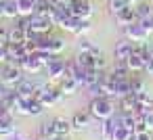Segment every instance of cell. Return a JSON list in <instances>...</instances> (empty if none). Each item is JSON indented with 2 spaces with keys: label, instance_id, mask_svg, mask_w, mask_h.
Listing matches in <instances>:
<instances>
[{
  "label": "cell",
  "instance_id": "1",
  "mask_svg": "<svg viewBox=\"0 0 153 140\" xmlns=\"http://www.w3.org/2000/svg\"><path fill=\"white\" fill-rule=\"evenodd\" d=\"M88 111H90L92 117H97V119L103 121V119L111 117L115 109H113V102H111L109 96H94L90 100V105H88Z\"/></svg>",
  "mask_w": 153,
  "mask_h": 140
},
{
  "label": "cell",
  "instance_id": "2",
  "mask_svg": "<svg viewBox=\"0 0 153 140\" xmlns=\"http://www.w3.org/2000/svg\"><path fill=\"white\" fill-rule=\"evenodd\" d=\"M25 71L19 67V65H15V63H7L2 69H0V82L2 84H7L9 88H15V86H19L25 77Z\"/></svg>",
  "mask_w": 153,
  "mask_h": 140
},
{
  "label": "cell",
  "instance_id": "3",
  "mask_svg": "<svg viewBox=\"0 0 153 140\" xmlns=\"http://www.w3.org/2000/svg\"><path fill=\"white\" fill-rule=\"evenodd\" d=\"M65 94L61 92V88L59 86H38V90H36V100H40L44 107H51V105H57L61 98H63Z\"/></svg>",
  "mask_w": 153,
  "mask_h": 140
},
{
  "label": "cell",
  "instance_id": "4",
  "mask_svg": "<svg viewBox=\"0 0 153 140\" xmlns=\"http://www.w3.org/2000/svg\"><path fill=\"white\" fill-rule=\"evenodd\" d=\"M53 25H55V23H53L51 17H46V15H38V13L30 15V27H32V32H36V34H51Z\"/></svg>",
  "mask_w": 153,
  "mask_h": 140
},
{
  "label": "cell",
  "instance_id": "5",
  "mask_svg": "<svg viewBox=\"0 0 153 140\" xmlns=\"http://www.w3.org/2000/svg\"><path fill=\"white\" fill-rule=\"evenodd\" d=\"M124 34L132 42H147L149 40V32L140 25V21H134L130 25H124Z\"/></svg>",
  "mask_w": 153,
  "mask_h": 140
},
{
  "label": "cell",
  "instance_id": "6",
  "mask_svg": "<svg viewBox=\"0 0 153 140\" xmlns=\"http://www.w3.org/2000/svg\"><path fill=\"white\" fill-rule=\"evenodd\" d=\"M69 13L80 19H90L92 17V4L88 0H69Z\"/></svg>",
  "mask_w": 153,
  "mask_h": 140
},
{
  "label": "cell",
  "instance_id": "7",
  "mask_svg": "<svg viewBox=\"0 0 153 140\" xmlns=\"http://www.w3.org/2000/svg\"><path fill=\"white\" fill-rule=\"evenodd\" d=\"M134 52V42L128 40V38H122L115 42V48H113V59L115 61H126L130 55Z\"/></svg>",
  "mask_w": 153,
  "mask_h": 140
},
{
  "label": "cell",
  "instance_id": "8",
  "mask_svg": "<svg viewBox=\"0 0 153 140\" xmlns=\"http://www.w3.org/2000/svg\"><path fill=\"white\" fill-rule=\"evenodd\" d=\"M90 111H78V113H74V117L69 119L71 121V130H76V132H82V130H86L88 125H90Z\"/></svg>",
  "mask_w": 153,
  "mask_h": 140
},
{
  "label": "cell",
  "instance_id": "9",
  "mask_svg": "<svg viewBox=\"0 0 153 140\" xmlns=\"http://www.w3.org/2000/svg\"><path fill=\"white\" fill-rule=\"evenodd\" d=\"M19 67H21L25 73H38L44 65L40 63V59H38L36 55H27L25 59H21V61H19Z\"/></svg>",
  "mask_w": 153,
  "mask_h": 140
},
{
  "label": "cell",
  "instance_id": "10",
  "mask_svg": "<svg viewBox=\"0 0 153 140\" xmlns=\"http://www.w3.org/2000/svg\"><path fill=\"white\" fill-rule=\"evenodd\" d=\"M36 90H38V84H34V82H27V80H23L19 86H15V92L23 98V100H30V98H34L36 96Z\"/></svg>",
  "mask_w": 153,
  "mask_h": 140
},
{
  "label": "cell",
  "instance_id": "11",
  "mask_svg": "<svg viewBox=\"0 0 153 140\" xmlns=\"http://www.w3.org/2000/svg\"><path fill=\"white\" fill-rule=\"evenodd\" d=\"M132 71H130V67L126 65V61H115V65H113V69H111V77L113 80H128V77H132L130 75Z\"/></svg>",
  "mask_w": 153,
  "mask_h": 140
},
{
  "label": "cell",
  "instance_id": "12",
  "mask_svg": "<svg viewBox=\"0 0 153 140\" xmlns=\"http://www.w3.org/2000/svg\"><path fill=\"white\" fill-rule=\"evenodd\" d=\"M46 71H48V75H51L53 80H61V77H65V61H63V59L53 61L51 65H46Z\"/></svg>",
  "mask_w": 153,
  "mask_h": 140
},
{
  "label": "cell",
  "instance_id": "13",
  "mask_svg": "<svg viewBox=\"0 0 153 140\" xmlns=\"http://www.w3.org/2000/svg\"><path fill=\"white\" fill-rule=\"evenodd\" d=\"M115 21H117L120 25H130V23L136 21V11H134L132 7H126V9H122V11L115 15Z\"/></svg>",
  "mask_w": 153,
  "mask_h": 140
},
{
  "label": "cell",
  "instance_id": "14",
  "mask_svg": "<svg viewBox=\"0 0 153 140\" xmlns=\"http://www.w3.org/2000/svg\"><path fill=\"white\" fill-rule=\"evenodd\" d=\"M126 65L130 67V71H132V73H138V71H145V65H147V61H145L140 55L132 52V55L126 59Z\"/></svg>",
  "mask_w": 153,
  "mask_h": 140
},
{
  "label": "cell",
  "instance_id": "15",
  "mask_svg": "<svg viewBox=\"0 0 153 140\" xmlns=\"http://www.w3.org/2000/svg\"><path fill=\"white\" fill-rule=\"evenodd\" d=\"M53 125H55L57 136H67V134L71 132V121L65 119V117H55V119H53Z\"/></svg>",
  "mask_w": 153,
  "mask_h": 140
},
{
  "label": "cell",
  "instance_id": "16",
  "mask_svg": "<svg viewBox=\"0 0 153 140\" xmlns=\"http://www.w3.org/2000/svg\"><path fill=\"white\" fill-rule=\"evenodd\" d=\"M0 4H2L4 17H9V19L19 17V4H17V0H0Z\"/></svg>",
  "mask_w": 153,
  "mask_h": 140
},
{
  "label": "cell",
  "instance_id": "17",
  "mask_svg": "<svg viewBox=\"0 0 153 140\" xmlns=\"http://www.w3.org/2000/svg\"><path fill=\"white\" fill-rule=\"evenodd\" d=\"M59 88H61V92H63V94H76V92H78V88H82V86H80V84H78V80H74V77H61Z\"/></svg>",
  "mask_w": 153,
  "mask_h": 140
},
{
  "label": "cell",
  "instance_id": "18",
  "mask_svg": "<svg viewBox=\"0 0 153 140\" xmlns=\"http://www.w3.org/2000/svg\"><path fill=\"white\" fill-rule=\"evenodd\" d=\"M25 40H27V32H23L15 25L9 29V44H25Z\"/></svg>",
  "mask_w": 153,
  "mask_h": 140
},
{
  "label": "cell",
  "instance_id": "19",
  "mask_svg": "<svg viewBox=\"0 0 153 140\" xmlns=\"http://www.w3.org/2000/svg\"><path fill=\"white\" fill-rule=\"evenodd\" d=\"M134 11H136V21H143V19H151L153 17V4H149V2H138Z\"/></svg>",
  "mask_w": 153,
  "mask_h": 140
},
{
  "label": "cell",
  "instance_id": "20",
  "mask_svg": "<svg viewBox=\"0 0 153 140\" xmlns=\"http://www.w3.org/2000/svg\"><path fill=\"white\" fill-rule=\"evenodd\" d=\"M78 63L84 67V69H97V57L90 55V52H78Z\"/></svg>",
  "mask_w": 153,
  "mask_h": 140
},
{
  "label": "cell",
  "instance_id": "21",
  "mask_svg": "<svg viewBox=\"0 0 153 140\" xmlns=\"http://www.w3.org/2000/svg\"><path fill=\"white\" fill-rule=\"evenodd\" d=\"M134 107H136V96L134 94H126L120 98V109L122 113H134Z\"/></svg>",
  "mask_w": 153,
  "mask_h": 140
},
{
  "label": "cell",
  "instance_id": "22",
  "mask_svg": "<svg viewBox=\"0 0 153 140\" xmlns=\"http://www.w3.org/2000/svg\"><path fill=\"white\" fill-rule=\"evenodd\" d=\"M78 52H90V55H94V57H99V55H103L88 38H82L80 42H78Z\"/></svg>",
  "mask_w": 153,
  "mask_h": 140
},
{
  "label": "cell",
  "instance_id": "23",
  "mask_svg": "<svg viewBox=\"0 0 153 140\" xmlns=\"http://www.w3.org/2000/svg\"><path fill=\"white\" fill-rule=\"evenodd\" d=\"M126 94H132V86H130V77L128 80H117L115 82V98H122Z\"/></svg>",
  "mask_w": 153,
  "mask_h": 140
},
{
  "label": "cell",
  "instance_id": "24",
  "mask_svg": "<svg viewBox=\"0 0 153 140\" xmlns=\"http://www.w3.org/2000/svg\"><path fill=\"white\" fill-rule=\"evenodd\" d=\"M17 4H19V15H34L36 13V2L34 0H17Z\"/></svg>",
  "mask_w": 153,
  "mask_h": 140
},
{
  "label": "cell",
  "instance_id": "25",
  "mask_svg": "<svg viewBox=\"0 0 153 140\" xmlns=\"http://www.w3.org/2000/svg\"><path fill=\"white\" fill-rule=\"evenodd\" d=\"M53 9H55V4L51 2V0H36V13H38V15H46V17H51Z\"/></svg>",
  "mask_w": 153,
  "mask_h": 140
},
{
  "label": "cell",
  "instance_id": "26",
  "mask_svg": "<svg viewBox=\"0 0 153 140\" xmlns=\"http://www.w3.org/2000/svg\"><path fill=\"white\" fill-rule=\"evenodd\" d=\"M38 136H46V138H53V136H57V132H55V125H53V119H51V121H42V123L38 125Z\"/></svg>",
  "mask_w": 153,
  "mask_h": 140
},
{
  "label": "cell",
  "instance_id": "27",
  "mask_svg": "<svg viewBox=\"0 0 153 140\" xmlns=\"http://www.w3.org/2000/svg\"><path fill=\"white\" fill-rule=\"evenodd\" d=\"M13 132H17L15 130V121H13V117L11 119H0V136H11Z\"/></svg>",
  "mask_w": 153,
  "mask_h": 140
},
{
  "label": "cell",
  "instance_id": "28",
  "mask_svg": "<svg viewBox=\"0 0 153 140\" xmlns=\"http://www.w3.org/2000/svg\"><path fill=\"white\" fill-rule=\"evenodd\" d=\"M132 94L136 96V102H138V105H145V107L153 109V98L149 96V92H147V90H140V92H132Z\"/></svg>",
  "mask_w": 153,
  "mask_h": 140
},
{
  "label": "cell",
  "instance_id": "29",
  "mask_svg": "<svg viewBox=\"0 0 153 140\" xmlns=\"http://www.w3.org/2000/svg\"><path fill=\"white\" fill-rule=\"evenodd\" d=\"M132 136H134V132H130L124 125H117L113 132V140H132Z\"/></svg>",
  "mask_w": 153,
  "mask_h": 140
},
{
  "label": "cell",
  "instance_id": "30",
  "mask_svg": "<svg viewBox=\"0 0 153 140\" xmlns=\"http://www.w3.org/2000/svg\"><path fill=\"white\" fill-rule=\"evenodd\" d=\"M128 4H126V0H109V2H107V9H109V13L115 17L122 9H126Z\"/></svg>",
  "mask_w": 153,
  "mask_h": 140
},
{
  "label": "cell",
  "instance_id": "31",
  "mask_svg": "<svg viewBox=\"0 0 153 140\" xmlns=\"http://www.w3.org/2000/svg\"><path fill=\"white\" fill-rule=\"evenodd\" d=\"M15 21V27H19V29H23V32H32V27H30V17L27 15H19V17H15L13 19Z\"/></svg>",
  "mask_w": 153,
  "mask_h": 140
},
{
  "label": "cell",
  "instance_id": "32",
  "mask_svg": "<svg viewBox=\"0 0 153 140\" xmlns=\"http://www.w3.org/2000/svg\"><path fill=\"white\" fill-rule=\"evenodd\" d=\"M63 50H65V40H63V38H53V40H51V52L59 55V52H63Z\"/></svg>",
  "mask_w": 153,
  "mask_h": 140
},
{
  "label": "cell",
  "instance_id": "33",
  "mask_svg": "<svg viewBox=\"0 0 153 140\" xmlns=\"http://www.w3.org/2000/svg\"><path fill=\"white\" fill-rule=\"evenodd\" d=\"M130 86H132V92H140V90H145V84H143V80L140 77H130Z\"/></svg>",
  "mask_w": 153,
  "mask_h": 140
},
{
  "label": "cell",
  "instance_id": "34",
  "mask_svg": "<svg viewBox=\"0 0 153 140\" xmlns=\"http://www.w3.org/2000/svg\"><path fill=\"white\" fill-rule=\"evenodd\" d=\"M132 140H153V136H151L149 130H145V132H136V134L132 136Z\"/></svg>",
  "mask_w": 153,
  "mask_h": 140
},
{
  "label": "cell",
  "instance_id": "35",
  "mask_svg": "<svg viewBox=\"0 0 153 140\" xmlns=\"http://www.w3.org/2000/svg\"><path fill=\"white\" fill-rule=\"evenodd\" d=\"M7 44H9V29L0 27V46H7Z\"/></svg>",
  "mask_w": 153,
  "mask_h": 140
},
{
  "label": "cell",
  "instance_id": "36",
  "mask_svg": "<svg viewBox=\"0 0 153 140\" xmlns=\"http://www.w3.org/2000/svg\"><path fill=\"white\" fill-rule=\"evenodd\" d=\"M145 123H147V130H149V132H153V109L145 115Z\"/></svg>",
  "mask_w": 153,
  "mask_h": 140
},
{
  "label": "cell",
  "instance_id": "37",
  "mask_svg": "<svg viewBox=\"0 0 153 140\" xmlns=\"http://www.w3.org/2000/svg\"><path fill=\"white\" fill-rule=\"evenodd\" d=\"M0 119H11V111L0 102Z\"/></svg>",
  "mask_w": 153,
  "mask_h": 140
},
{
  "label": "cell",
  "instance_id": "38",
  "mask_svg": "<svg viewBox=\"0 0 153 140\" xmlns=\"http://www.w3.org/2000/svg\"><path fill=\"white\" fill-rule=\"evenodd\" d=\"M7 140H27V138H25V134H21V132H13L11 136H7Z\"/></svg>",
  "mask_w": 153,
  "mask_h": 140
},
{
  "label": "cell",
  "instance_id": "39",
  "mask_svg": "<svg viewBox=\"0 0 153 140\" xmlns=\"http://www.w3.org/2000/svg\"><path fill=\"white\" fill-rule=\"evenodd\" d=\"M145 71H147L149 75H153V57L147 61V65H145Z\"/></svg>",
  "mask_w": 153,
  "mask_h": 140
},
{
  "label": "cell",
  "instance_id": "40",
  "mask_svg": "<svg viewBox=\"0 0 153 140\" xmlns=\"http://www.w3.org/2000/svg\"><path fill=\"white\" fill-rule=\"evenodd\" d=\"M0 63H7V46H0Z\"/></svg>",
  "mask_w": 153,
  "mask_h": 140
},
{
  "label": "cell",
  "instance_id": "41",
  "mask_svg": "<svg viewBox=\"0 0 153 140\" xmlns=\"http://www.w3.org/2000/svg\"><path fill=\"white\" fill-rule=\"evenodd\" d=\"M126 4H128V7H136V4H138V0H126Z\"/></svg>",
  "mask_w": 153,
  "mask_h": 140
},
{
  "label": "cell",
  "instance_id": "42",
  "mask_svg": "<svg viewBox=\"0 0 153 140\" xmlns=\"http://www.w3.org/2000/svg\"><path fill=\"white\" fill-rule=\"evenodd\" d=\"M38 140H55V136H53V138H46V136H38Z\"/></svg>",
  "mask_w": 153,
  "mask_h": 140
},
{
  "label": "cell",
  "instance_id": "43",
  "mask_svg": "<svg viewBox=\"0 0 153 140\" xmlns=\"http://www.w3.org/2000/svg\"><path fill=\"white\" fill-rule=\"evenodd\" d=\"M55 140H67V136H55Z\"/></svg>",
  "mask_w": 153,
  "mask_h": 140
},
{
  "label": "cell",
  "instance_id": "44",
  "mask_svg": "<svg viewBox=\"0 0 153 140\" xmlns=\"http://www.w3.org/2000/svg\"><path fill=\"white\" fill-rule=\"evenodd\" d=\"M4 17V11H2V4H0V19H2Z\"/></svg>",
  "mask_w": 153,
  "mask_h": 140
},
{
  "label": "cell",
  "instance_id": "45",
  "mask_svg": "<svg viewBox=\"0 0 153 140\" xmlns=\"http://www.w3.org/2000/svg\"><path fill=\"white\" fill-rule=\"evenodd\" d=\"M151 4H153V0H151Z\"/></svg>",
  "mask_w": 153,
  "mask_h": 140
}]
</instances>
